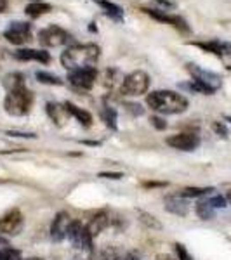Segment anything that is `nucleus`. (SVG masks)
Segmentation results:
<instances>
[{
  "label": "nucleus",
  "instance_id": "nucleus-2",
  "mask_svg": "<svg viewBox=\"0 0 231 260\" xmlns=\"http://www.w3.org/2000/svg\"><path fill=\"white\" fill-rule=\"evenodd\" d=\"M146 104L160 115H178L188 110V99L174 90H153L146 98Z\"/></svg>",
  "mask_w": 231,
  "mask_h": 260
},
{
  "label": "nucleus",
  "instance_id": "nucleus-20",
  "mask_svg": "<svg viewBox=\"0 0 231 260\" xmlns=\"http://www.w3.org/2000/svg\"><path fill=\"white\" fill-rule=\"evenodd\" d=\"M96 2L103 7L106 16H110L113 21H124V11H122L117 4L110 2V0H96Z\"/></svg>",
  "mask_w": 231,
  "mask_h": 260
},
{
  "label": "nucleus",
  "instance_id": "nucleus-27",
  "mask_svg": "<svg viewBox=\"0 0 231 260\" xmlns=\"http://www.w3.org/2000/svg\"><path fill=\"white\" fill-rule=\"evenodd\" d=\"M120 257H122V251L117 246H104L99 251L101 260H120Z\"/></svg>",
  "mask_w": 231,
  "mask_h": 260
},
{
  "label": "nucleus",
  "instance_id": "nucleus-3",
  "mask_svg": "<svg viewBox=\"0 0 231 260\" xmlns=\"http://www.w3.org/2000/svg\"><path fill=\"white\" fill-rule=\"evenodd\" d=\"M186 70L190 71L193 80H191V83H183L181 85L183 89H190L193 92H201V94H207V95H211L221 89V85H222L221 75L200 68L198 64H193V62H188Z\"/></svg>",
  "mask_w": 231,
  "mask_h": 260
},
{
  "label": "nucleus",
  "instance_id": "nucleus-35",
  "mask_svg": "<svg viewBox=\"0 0 231 260\" xmlns=\"http://www.w3.org/2000/svg\"><path fill=\"white\" fill-rule=\"evenodd\" d=\"M124 260H142V257H141L139 253H136V251H131V253L125 255Z\"/></svg>",
  "mask_w": 231,
  "mask_h": 260
},
{
  "label": "nucleus",
  "instance_id": "nucleus-36",
  "mask_svg": "<svg viewBox=\"0 0 231 260\" xmlns=\"http://www.w3.org/2000/svg\"><path fill=\"white\" fill-rule=\"evenodd\" d=\"M155 2H158L163 7H174V2H172V0H155Z\"/></svg>",
  "mask_w": 231,
  "mask_h": 260
},
{
  "label": "nucleus",
  "instance_id": "nucleus-18",
  "mask_svg": "<svg viewBox=\"0 0 231 260\" xmlns=\"http://www.w3.org/2000/svg\"><path fill=\"white\" fill-rule=\"evenodd\" d=\"M63 106H65V110L68 115H71L73 118H77V121L80 125H83V127H91L92 125V115L89 111H85V110H82V108H78V106H75L73 103H63Z\"/></svg>",
  "mask_w": 231,
  "mask_h": 260
},
{
  "label": "nucleus",
  "instance_id": "nucleus-31",
  "mask_svg": "<svg viewBox=\"0 0 231 260\" xmlns=\"http://www.w3.org/2000/svg\"><path fill=\"white\" fill-rule=\"evenodd\" d=\"M212 130L219 137H222V139H226V137H228V134H229L228 128H226V125L222 123V121H214V123H212Z\"/></svg>",
  "mask_w": 231,
  "mask_h": 260
},
{
  "label": "nucleus",
  "instance_id": "nucleus-40",
  "mask_svg": "<svg viewBox=\"0 0 231 260\" xmlns=\"http://www.w3.org/2000/svg\"><path fill=\"white\" fill-rule=\"evenodd\" d=\"M155 260H176V258H172L170 255H158Z\"/></svg>",
  "mask_w": 231,
  "mask_h": 260
},
{
  "label": "nucleus",
  "instance_id": "nucleus-11",
  "mask_svg": "<svg viewBox=\"0 0 231 260\" xmlns=\"http://www.w3.org/2000/svg\"><path fill=\"white\" fill-rule=\"evenodd\" d=\"M167 144L179 151H195L200 146V137L196 134H174L167 137Z\"/></svg>",
  "mask_w": 231,
  "mask_h": 260
},
{
  "label": "nucleus",
  "instance_id": "nucleus-8",
  "mask_svg": "<svg viewBox=\"0 0 231 260\" xmlns=\"http://www.w3.org/2000/svg\"><path fill=\"white\" fill-rule=\"evenodd\" d=\"M4 37L14 45L26 44V42H30L32 39V24L24 23V21H14V23H11L9 28L4 31Z\"/></svg>",
  "mask_w": 231,
  "mask_h": 260
},
{
  "label": "nucleus",
  "instance_id": "nucleus-16",
  "mask_svg": "<svg viewBox=\"0 0 231 260\" xmlns=\"http://www.w3.org/2000/svg\"><path fill=\"white\" fill-rule=\"evenodd\" d=\"M165 210L174 213V215L184 217L190 210V205L181 196H169V198H165Z\"/></svg>",
  "mask_w": 231,
  "mask_h": 260
},
{
  "label": "nucleus",
  "instance_id": "nucleus-13",
  "mask_svg": "<svg viewBox=\"0 0 231 260\" xmlns=\"http://www.w3.org/2000/svg\"><path fill=\"white\" fill-rule=\"evenodd\" d=\"M191 45L198 47L205 52H211V54H216L217 57H222V56H228L231 54V44L229 42H222V40H209V42H190Z\"/></svg>",
  "mask_w": 231,
  "mask_h": 260
},
{
  "label": "nucleus",
  "instance_id": "nucleus-34",
  "mask_svg": "<svg viewBox=\"0 0 231 260\" xmlns=\"http://www.w3.org/2000/svg\"><path fill=\"white\" fill-rule=\"evenodd\" d=\"M127 108H129V110H131V111L134 113V115H137V116H139V115H142V113H145V111H142V108L139 106V104H127Z\"/></svg>",
  "mask_w": 231,
  "mask_h": 260
},
{
  "label": "nucleus",
  "instance_id": "nucleus-19",
  "mask_svg": "<svg viewBox=\"0 0 231 260\" xmlns=\"http://www.w3.org/2000/svg\"><path fill=\"white\" fill-rule=\"evenodd\" d=\"M50 11H52V6H49V4H45V2H32L24 7V12H26V16H30V18H40V16H44V14H49Z\"/></svg>",
  "mask_w": 231,
  "mask_h": 260
},
{
  "label": "nucleus",
  "instance_id": "nucleus-17",
  "mask_svg": "<svg viewBox=\"0 0 231 260\" xmlns=\"http://www.w3.org/2000/svg\"><path fill=\"white\" fill-rule=\"evenodd\" d=\"M108 225H110V215H108L106 212H99L91 219V222L87 224V229H89L91 236L94 238V236H98V234L103 233Z\"/></svg>",
  "mask_w": 231,
  "mask_h": 260
},
{
  "label": "nucleus",
  "instance_id": "nucleus-41",
  "mask_svg": "<svg viewBox=\"0 0 231 260\" xmlns=\"http://www.w3.org/2000/svg\"><path fill=\"white\" fill-rule=\"evenodd\" d=\"M226 200H228V203L231 205V189H229L228 192H226Z\"/></svg>",
  "mask_w": 231,
  "mask_h": 260
},
{
  "label": "nucleus",
  "instance_id": "nucleus-22",
  "mask_svg": "<svg viewBox=\"0 0 231 260\" xmlns=\"http://www.w3.org/2000/svg\"><path fill=\"white\" fill-rule=\"evenodd\" d=\"M195 212L201 220H212L216 217V210H214L212 205H209V201H198L195 207Z\"/></svg>",
  "mask_w": 231,
  "mask_h": 260
},
{
  "label": "nucleus",
  "instance_id": "nucleus-9",
  "mask_svg": "<svg viewBox=\"0 0 231 260\" xmlns=\"http://www.w3.org/2000/svg\"><path fill=\"white\" fill-rule=\"evenodd\" d=\"M148 16H151L153 19L160 21V23H165V24H170L172 28H176L179 33H184L188 35L191 30H190V24L186 23V19L181 18L178 14H167L165 11H157V9H142Z\"/></svg>",
  "mask_w": 231,
  "mask_h": 260
},
{
  "label": "nucleus",
  "instance_id": "nucleus-25",
  "mask_svg": "<svg viewBox=\"0 0 231 260\" xmlns=\"http://www.w3.org/2000/svg\"><path fill=\"white\" fill-rule=\"evenodd\" d=\"M212 191L214 187H184L179 196L181 198H200V196H205Z\"/></svg>",
  "mask_w": 231,
  "mask_h": 260
},
{
  "label": "nucleus",
  "instance_id": "nucleus-28",
  "mask_svg": "<svg viewBox=\"0 0 231 260\" xmlns=\"http://www.w3.org/2000/svg\"><path fill=\"white\" fill-rule=\"evenodd\" d=\"M37 80L40 83H47V85H63V80L60 77L45 73V71H37Z\"/></svg>",
  "mask_w": 231,
  "mask_h": 260
},
{
  "label": "nucleus",
  "instance_id": "nucleus-38",
  "mask_svg": "<svg viewBox=\"0 0 231 260\" xmlns=\"http://www.w3.org/2000/svg\"><path fill=\"white\" fill-rule=\"evenodd\" d=\"M165 186L163 182H145V187H162Z\"/></svg>",
  "mask_w": 231,
  "mask_h": 260
},
{
  "label": "nucleus",
  "instance_id": "nucleus-5",
  "mask_svg": "<svg viewBox=\"0 0 231 260\" xmlns=\"http://www.w3.org/2000/svg\"><path fill=\"white\" fill-rule=\"evenodd\" d=\"M68 240L71 241L73 248L77 250L78 258L89 260L92 257V236L87 229V225H83L82 222L73 220L68 229Z\"/></svg>",
  "mask_w": 231,
  "mask_h": 260
},
{
  "label": "nucleus",
  "instance_id": "nucleus-32",
  "mask_svg": "<svg viewBox=\"0 0 231 260\" xmlns=\"http://www.w3.org/2000/svg\"><path fill=\"white\" fill-rule=\"evenodd\" d=\"M150 121H151V125H153L155 128H158V130H163L167 127V123L160 118V116H151Z\"/></svg>",
  "mask_w": 231,
  "mask_h": 260
},
{
  "label": "nucleus",
  "instance_id": "nucleus-7",
  "mask_svg": "<svg viewBox=\"0 0 231 260\" xmlns=\"http://www.w3.org/2000/svg\"><path fill=\"white\" fill-rule=\"evenodd\" d=\"M98 78V71L92 68H80V70H71L68 71V82L71 87L78 90H91Z\"/></svg>",
  "mask_w": 231,
  "mask_h": 260
},
{
  "label": "nucleus",
  "instance_id": "nucleus-21",
  "mask_svg": "<svg viewBox=\"0 0 231 260\" xmlns=\"http://www.w3.org/2000/svg\"><path fill=\"white\" fill-rule=\"evenodd\" d=\"M0 260H21L18 250H14L9 245V241L0 238Z\"/></svg>",
  "mask_w": 231,
  "mask_h": 260
},
{
  "label": "nucleus",
  "instance_id": "nucleus-33",
  "mask_svg": "<svg viewBox=\"0 0 231 260\" xmlns=\"http://www.w3.org/2000/svg\"><path fill=\"white\" fill-rule=\"evenodd\" d=\"M99 177H104V179H122L124 174H119V172H103L99 174Z\"/></svg>",
  "mask_w": 231,
  "mask_h": 260
},
{
  "label": "nucleus",
  "instance_id": "nucleus-29",
  "mask_svg": "<svg viewBox=\"0 0 231 260\" xmlns=\"http://www.w3.org/2000/svg\"><path fill=\"white\" fill-rule=\"evenodd\" d=\"M207 201H209V205H212L214 208H224L226 205H228V200H226V196H221V194L211 196V198H209Z\"/></svg>",
  "mask_w": 231,
  "mask_h": 260
},
{
  "label": "nucleus",
  "instance_id": "nucleus-1",
  "mask_svg": "<svg viewBox=\"0 0 231 260\" xmlns=\"http://www.w3.org/2000/svg\"><path fill=\"white\" fill-rule=\"evenodd\" d=\"M101 49L96 44H82L71 45L61 54V64L66 70H80V68H92L99 59Z\"/></svg>",
  "mask_w": 231,
  "mask_h": 260
},
{
  "label": "nucleus",
  "instance_id": "nucleus-44",
  "mask_svg": "<svg viewBox=\"0 0 231 260\" xmlns=\"http://www.w3.org/2000/svg\"><path fill=\"white\" fill-rule=\"evenodd\" d=\"M228 70H229V71H231V66H228Z\"/></svg>",
  "mask_w": 231,
  "mask_h": 260
},
{
  "label": "nucleus",
  "instance_id": "nucleus-37",
  "mask_svg": "<svg viewBox=\"0 0 231 260\" xmlns=\"http://www.w3.org/2000/svg\"><path fill=\"white\" fill-rule=\"evenodd\" d=\"M9 136H16V137H35V134H19V132H9Z\"/></svg>",
  "mask_w": 231,
  "mask_h": 260
},
{
  "label": "nucleus",
  "instance_id": "nucleus-15",
  "mask_svg": "<svg viewBox=\"0 0 231 260\" xmlns=\"http://www.w3.org/2000/svg\"><path fill=\"white\" fill-rule=\"evenodd\" d=\"M14 57L18 61H37L42 62V64H49L50 62V54L37 49H19L14 52Z\"/></svg>",
  "mask_w": 231,
  "mask_h": 260
},
{
  "label": "nucleus",
  "instance_id": "nucleus-4",
  "mask_svg": "<svg viewBox=\"0 0 231 260\" xmlns=\"http://www.w3.org/2000/svg\"><path fill=\"white\" fill-rule=\"evenodd\" d=\"M32 104H33V94L24 83L11 87L9 94L6 95V101H4V108L12 116L28 115L32 110Z\"/></svg>",
  "mask_w": 231,
  "mask_h": 260
},
{
  "label": "nucleus",
  "instance_id": "nucleus-42",
  "mask_svg": "<svg viewBox=\"0 0 231 260\" xmlns=\"http://www.w3.org/2000/svg\"><path fill=\"white\" fill-rule=\"evenodd\" d=\"M26 260H42V258H37V257H32V258H26Z\"/></svg>",
  "mask_w": 231,
  "mask_h": 260
},
{
  "label": "nucleus",
  "instance_id": "nucleus-24",
  "mask_svg": "<svg viewBox=\"0 0 231 260\" xmlns=\"http://www.w3.org/2000/svg\"><path fill=\"white\" fill-rule=\"evenodd\" d=\"M47 113H49L50 120L56 121L57 125H61V121H63V115H68L63 104L60 106V104H54V103H49V104H47Z\"/></svg>",
  "mask_w": 231,
  "mask_h": 260
},
{
  "label": "nucleus",
  "instance_id": "nucleus-12",
  "mask_svg": "<svg viewBox=\"0 0 231 260\" xmlns=\"http://www.w3.org/2000/svg\"><path fill=\"white\" fill-rule=\"evenodd\" d=\"M71 217L68 212H60L52 220L50 225V238L54 241H63L65 238H68V229L71 225Z\"/></svg>",
  "mask_w": 231,
  "mask_h": 260
},
{
  "label": "nucleus",
  "instance_id": "nucleus-14",
  "mask_svg": "<svg viewBox=\"0 0 231 260\" xmlns=\"http://www.w3.org/2000/svg\"><path fill=\"white\" fill-rule=\"evenodd\" d=\"M23 228V215L19 210H12L4 219H0V233L4 234H18Z\"/></svg>",
  "mask_w": 231,
  "mask_h": 260
},
{
  "label": "nucleus",
  "instance_id": "nucleus-26",
  "mask_svg": "<svg viewBox=\"0 0 231 260\" xmlns=\"http://www.w3.org/2000/svg\"><path fill=\"white\" fill-rule=\"evenodd\" d=\"M101 118L110 128H117V111L111 106H103L101 110Z\"/></svg>",
  "mask_w": 231,
  "mask_h": 260
},
{
  "label": "nucleus",
  "instance_id": "nucleus-6",
  "mask_svg": "<svg viewBox=\"0 0 231 260\" xmlns=\"http://www.w3.org/2000/svg\"><path fill=\"white\" fill-rule=\"evenodd\" d=\"M150 87V77L148 73L145 71L137 70V71H132L129 73L127 77L122 80V87H120V92L124 95H142Z\"/></svg>",
  "mask_w": 231,
  "mask_h": 260
},
{
  "label": "nucleus",
  "instance_id": "nucleus-23",
  "mask_svg": "<svg viewBox=\"0 0 231 260\" xmlns=\"http://www.w3.org/2000/svg\"><path fill=\"white\" fill-rule=\"evenodd\" d=\"M137 217H139V222L142 225H145L146 229H153V231H160L163 225L162 222L157 219L155 215H151L148 212H139L137 213Z\"/></svg>",
  "mask_w": 231,
  "mask_h": 260
},
{
  "label": "nucleus",
  "instance_id": "nucleus-43",
  "mask_svg": "<svg viewBox=\"0 0 231 260\" xmlns=\"http://www.w3.org/2000/svg\"><path fill=\"white\" fill-rule=\"evenodd\" d=\"M226 120H228V121H229V123H231V116H226Z\"/></svg>",
  "mask_w": 231,
  "mask_h": 260
},
{
  "label": "nucleus",
  "instance_id": "nucleus-10",
  "mask_svg": "<svg viewBox=\"0 0 231 260\" xmlns=\"http://www.w3.org/2000/svg\"><path fill=\"white\" fill-rule=\"evenodd\" d=\"M68 33L60 26H47L39 31V42L44 47H60L68 42Z\"/></svg>",
  "mask_w": 231,
  "mask_h": 260
},
{
  "label": "nucleus",
  "instance_id": "nucleus-39",
  "mask_svg": "<svg viewBox=\"0 0 231 260\" xmlns=\"http://www.w3.org/2000/svg\"><path fill=\"white\" fill-rule=\"evenodd\" d=\"M7 9V0H0V12H6Z\"/></svg>",
  "mask_w": 231,
  "mask_h": 260
},
{
  "label": "nucleus",
  "instance_id": "nucleus-30",
  "mask_svg": "<svg viewBox=\"0 0 231 260\" xmlns=\"http://www.w3.org/2000/svg\"><path fill=\"white\" fill-rule=\"evenodd\" d=\"M174 248H176V253H178L179 260H193V257L190 255V251H188L186 246L181 245V243H176Z\"/></svg>",
  "mask_w": 231,
  "mask_h": 260
}]
</instances>
